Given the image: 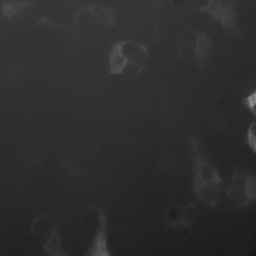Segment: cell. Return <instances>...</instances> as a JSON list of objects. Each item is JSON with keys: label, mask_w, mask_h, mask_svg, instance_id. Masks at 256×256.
Returning a JSON list of instances; mask_svg holds the SVG:
<instances>
[{"label": "cell", "mask_w": 256, "mask_h": 256, "mask_svg": "<svg viewBox=\"0 0 256 256\" xmlns=\"http://www.w3.org/2000/svg\"><path fill=\"white\" fill-rule=\"evenodd\" d=\"M228 204L233 208L247 206L256 198L254 177L244 173L236 174L226 193Z\"/></svg>", "instance_id": "4"}, {"label": "cell", "mask_w": 256, "mask_h": 256, "mask_svg": "<svg viewBox=\"0 0 256 256\" xmlns=\"http://www.w3.org/2000/svg\"><path fill=\"white\" fill-rule=\"evenodd\" d=\"M0 10L5 19L16 30H23L39 26H50L66 32H72L43 14L38 6L32 2L8 0L1 4Z\"/></svg>", "instance_id": "1"}, {"label": "cell", "mask_w": 256, "mask_h": 256, "mask_svg": "<svg viewBox=\"0 0 256 256\" xmlns=\"http://www.w3.org/2000/svg\"><path fill=\"white\" fill-rule=\"evenodd\" d=\"M210 14L224 26L232 25L234 18L232 0H210L200 8Z\"/></svg>", "instance_id": "7"}, {"label": "cell", "mask_w": 256, "mask_h": 256, "mask_svg": "<svg viewBox=\"0 0 256 256\" xmlns=\"http://www.w3.org/2000/svg\"><path fill=\"white\" fill-rule=\"evenodd\" d=\"M147 58V50L143 45L129 40L118 41L109 54L108 74H138L142 70Z\"/></svg>", "instance_id": "2"}, {"label": "cell", "mask_w": 256, "mask_h": 256, "mask_svg": "<svg viewBox=\"0 0 256 256\" xmlns=\"http://www.w3.org/2000/svg\"><path fill=\"white\" fill-rule=\"evenodd\" d=\"M60 246V243L56 228H54L46 241L44 250L49 255H63L62 252L59 250Z\"/></svg>", "instance_id": "9"}, {"label": "cell", "mask_w": 256, "mask_h": 256, "mask_svg": "<svg viewBox=\"0 0 256 256\" xmlns=\"http://www.w3.org/2000/svg\"><path fill=\"white\" fill-rule=\"evenodd\" d=\"M194 185L200 198L214 206L220 198L222 181L216 169L200 156L194 160Z\"/></svg>", "instance_id": "3"}, {"label": "cell", "mask_w": 256, "mask_h": 256, "mask_svg": "<svg viewBox=\"0 0 256 256\" xmlns=\"http://www.w3.org/2000/svg\"><path fill=\"white\" fill-rule=\"evenodd\" d=\"M243 100L244 105L251 111V112L254 115H256V90H254L253 92L249 94L247 97L244 98Z\"/></svg>", "instance_id": "11"}, {"label": "cell", "mask_w": 256, "mask_h": 256, "mask_svg": "<svg viewBox=\"0 0 256 256\" xmlns=\"http://www.w3.org/2000/svg\"><path fill=\"white\" fill-rule=\"evenodd\" d=\"M86 14L92 16L106 30L113 27L116 22V13L114 8L100 4H90L80 8L74 16L72 24L75 26L82 14Z\"/></svg>", "instance_id": "6"}, {"label": "cell", "mask_w": 256, "mask_h": 256, "mask_svg": "<svg viewBox=\"0 0 256 256\" xmlns=\"http://www.w3.org/2000/svg\"><path fill=\"white\" fill-rule=\"evenodd\" d=\"M198 213L197 206L194 202L184 205L172 202L166 208L164 218L168 225L183 228L196 222Z\"/></svg>", "instance_id": "5"}, {"label": "cell", "mask_w": 256, "mask_h": 256, "mask_svg": "<svg viewBox=\"0 0 256 256\" xmlns=\"http://www.w3.org/2000/svg\"><path fill=\"white\" fill-rule=\"evenodd\" d=\"M99 226L93 240L92 246L88 251V255L96 256H109L110 255L106 242L107 217L100 208H97Z\"/></svg>", "instance_id": "8"}, {"label": "cell", "mask_w": 256, "mask_h": 256, "mask_svg": "<svg viewBox=\"0 0 256 256\" xmlns=\"http://www.w3.org/2000/svg\"><path fill=\"white\" fill-rule=\"evenodd\" d=\"M256 122H252L248 127L247 133V141L252 150L255 152L256 150V138L255 134Z\"/></svg>", "instance_id": "10"}]
</instances>
